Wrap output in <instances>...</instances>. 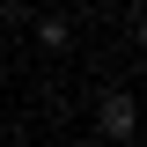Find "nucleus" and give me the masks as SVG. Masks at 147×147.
I'll return each instance as SVG.
<instances>
[{
    "mask_svg": "<svg viewBox=\"0 0 147 147\" xmlns=\"http://www.w3.org/2000/svg\"><path fill=\"white\" fill-rule=\"evenodd\" d=\"M37 44H52V52H59V44H66V22H59V15H44V22H37Z\"/></svg>",
    "mask_w": 147,
    "mask_h": 147,
    "instance_id": "nucleus-2",
    "label": "nucleus"
},
{
    "mask_svg": "<svg viewBox=\"0 0 147 147\" xmlns=\"http://www.w3.org/2000/svg\"><path fill=\"white\" fill-rule=\"evenodd\" d=\"M140 37H147V15H140Z\"/></svg>",
    "mask_w": 147,
    "mask_h": 147,
    "instance_id": "nucleus-3",
    "label": "nucleus"
},
{
    "mask_svg": "<svg viewBox=\"0 0 147 147\" xmlns=\"http://www.w3.org/2000/svg\"><path fill=\"white\" fill-rule=\"evenodd\" d=\"M132 125H140V103H132L125 88H118V96H103V132H110V140H125Z\"/></svg>",
    "mask_w": 147,
    "mask_h": 147,
    "instance_id": "nucleus-1",
    "label": "nucleus"
}]
</instances>
